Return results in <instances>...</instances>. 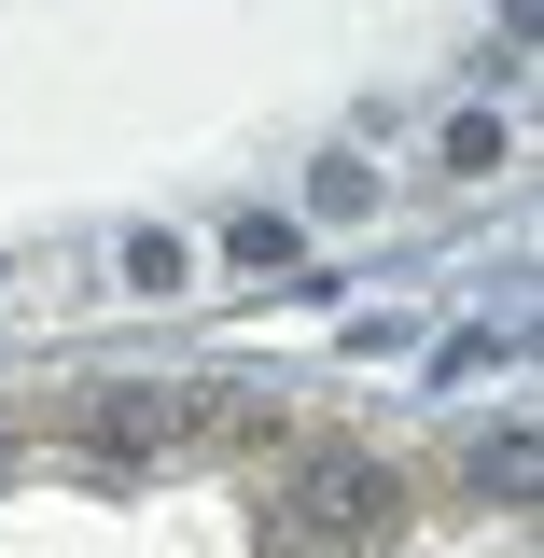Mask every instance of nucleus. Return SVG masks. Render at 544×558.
Masks as SVG:
<instances>
[{
  "mask_svg": "<svg viewBox=\"0 0 544 558\" xmlns=\"http://www.w3.org/2000/svg\"><path fill=\"white\" fill-rule=\"evenodd\" d=\"M391 531V461H363V447H293L266 475V545L279 558H363Z\"/></svg>",
  "mask_w": 544,
  "mask_h": 558,
  "instance_id": "nucleus-1",
  "label": "nucleus"
},
{
  "mask_svg": "<svg viewBox=\"0 0 544 558\" xmlns=\"http://www.w3.org/2000/svg\"><path fill=\"white\" fill-rule=\"evenodd\" d=\"M70 418H84V447H112V461H182V447H209V433H223V405H209V391H154V377H98Z\"/></svg>",
  "mask_w": 544,
  "mask_h": 558,
  "instance_id": "nucleus-2",
  "label": "nucleus"
},
{
  "mask_svg": "<svg viewBox=\"0 0 544 558\" xmlns=\"http://www.w3.org/2000/svg\"><path fill=\"white\" fill-rule=\"evenodd\" d=\"M126 279H140V293H182L196 252H182V238H126Z\"/></svg>",
  "mask_w": 544,
  "mask_h": 558,
  "instance_id": "nucleus-3",
  "label": "nucleus"
},
{
  "mask_svg": "<svg viewBox=\"0 0 544 558\" xmlns=\"http://www.w3.org/2000/svg\"><path fill=\"white\" fill-rule=\"evenodd\" d=\"M223 252H238V266H293V223H279V209H238V238H223Z\"/></svg>",
  "mask_w": 544,
  "mask_h": 558,
  "instance_id": "nucleus-4",
  "label": "nucleus"
}]
</instances>
